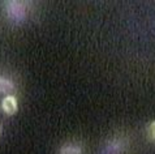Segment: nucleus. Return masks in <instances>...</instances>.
<instances>
[{
    "label": "nucleus",
    "mask_w": 155,
    "mask_h": 154,
    "mask_svg": "<svg viewBox=\"0 0 155 154\" xmlns=\"http://www.w3.org/2000/svg\"><path fill=\"white\" fill-rule=\"evenodd\" d=\"M2 109L4 110V112L8 114V115H12L16 112L17 110V102H16V98L12 97V95H8L3 99L2 102Z\"/></svg>",
    "instance_id": "obj_2"
},
{
    "label": "nucleus",
    "mask_w": 155,
    "mask_h": 154,
    "mask_svg": "<svg viewBox=\"0 0 155 154\" xmlns=\"http://www.w3.org/2000/svg\"><path fill=\"white\" fill-rule=\"evenodd\" d=\"M149 136L151 140H155V122H153L150 124V128H149Z\"/></svg>",
    "instance_id": "obj_5"
},
{
    "label": "nucleus",
    "mask_w": 155,
    "mask_h": 154,
    "mask_svg": "<svg viewBox=\"0 0 155 154\" xmlns=\"http://www.w3.org/2000/svg\"><path fill=\"white\" fill-rule=\"evenodd\" d=\"M11 90H13V84H12L9 80H5V79L0 77V92L9 93Z\"/></svg>",
    "instance_id": "obj_4"
},
{
    "label": "nucleus",
    "mask_w": 155,
    "mask_h": 154,
    "mask_svg": "<svg viewBox=\"0 0 155 154\" xmlns=\"http://www.w3.org/2000/svg\"><path fill=\"white\" fill-rule=\"evenodd\" d=\"M60 154H82V149L78 144L68 142L60 149Z\"/></svg>",
    "instance_id": "obj_3"
},
{
    "label": "nucleus",
    "mask_w": 155,
    "mask_h": 154,
    "mask_svg": "<svg viewBox=\"0 0 155 154\" xmlns=\"http://www.w3.org/2000/svg\"><path fill=\"white\" fill-rule=\"evenodd\" d=\"M7 8H8V12H9V16L15 20H21L24 16V11H22V7H21L20 3L17 2H8L7 3Z\"/></svg>",
    "instance_id": "obj_1"
}]
</instances>
